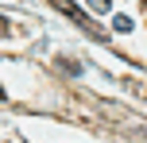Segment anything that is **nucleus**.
I'll return each mask as SVG.
<instances>
[{
  "label": "nucleus",
  "mask_w": 147,
  "mask_h": 143,
  "mask_svg": "<svg viewBox=\"0 0 147 143\" xmlns=\"http://www.w3.org/2000/svg\"><path fill=\"white\" fill-rule=\"evenodd\" d=\"M51 4H54V8H58V12H66V15H70V19H74V23H78V27H81V31H93V19H89V15H85V12H81V8H74V4H70V0H51ZM93 35H101V31H93Z\"/></svg>",
  "instance_id": "1"
},
{
  "label": "nucleus",
  "mask_w": 147,
  "mask_h": 143,
  "mask_svg": "<svg viewBox=\"0 0 147 143\" xmlns=\"http://www.w3.org/2000/svg\"><path fill=\"white\" fill-rule=\"evenodd\" d=\"M112 27H116V31H132V19H128V15H116V19H112Z\"/></svg>",
  "instance_id": "2"
},
{
  "label": "nucleus",
  "mask_w": 147,
  "mask_h": 143,
  "mask_svg": "<svg viewBox=\"0 0 147 143\" xmlns=\"http://www.w3.org/2000/svg\"><path fill=\"white\" fill-rule=\"evenodd\" d=\"M89 12H109V0H89Z\"/></svg>",
  "instance_id": "3"
},
{
  "label": "nucleus",
  "mask_w": 147,
  "mask_h": 143,
  "mask_svg": "<svg viewBox=\"0 0 147 143\" xmlns=\"http://www.w3.org/2000/svg\"><path fill=\"white\" fill-rule=\"evenodd\" d=\"M8 31H12V27H8V19H4V15H0V39H4Z\"/></svg>",
  "instance_id": "4"
},
{
  "label": "nucleus",
  "mask_w": 147,
  "mask_h": 143,
  "mask_svg": "<svg viewBox=\"0 0 147 143\" xmlns=\"http://www.w3.org/2000/svg\"><path fill=\"white\" fill-rule=\"evenodd\" d=\"M0 101H4V85H0Z\"/></svg>",
  "instance_id": "5"
}]
</instances>
